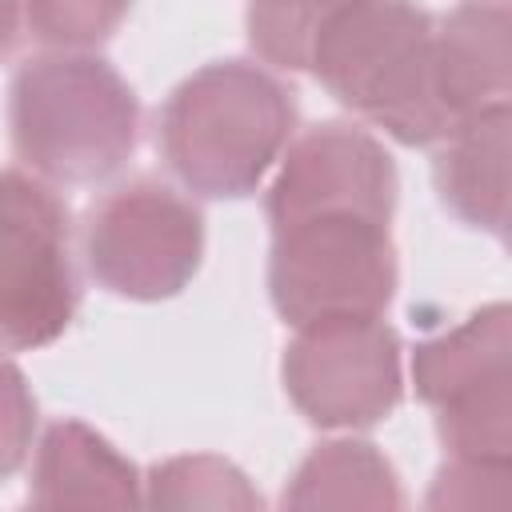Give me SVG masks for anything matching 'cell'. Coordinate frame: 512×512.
I'll use <instances>...</instances> for the list:
<instances>
[{
  "mask_svg": "<svg viewBox=\"0 0 512 512\" xmlns=\"http://www.w3.org/2000/svg\"><path fill=\"white\" fill-rule=\"evenodd\" d=\"M512 312L504 300L476 308L412 352L416 396L436 412L448 456L512 460Z\"/></svg>",
  "mask_w": 512,
  "mask_h": 512,
  "instance_id": "cell-5",
  "label": "cell"
},
{
  "mask_svg": "<svg viewBox=\"0 0 512 512\" xmlns=\"http://www.w3.org/2000/svg\"><path fill=\"white\" fill-rule=\"evenodd\" d=\"M20 24H24L20 0H0V60L12 56V48L20 40Z\"/></svg>",
  "mask_w": 512,
  "mask_h": 512,
  "instance_id": "cell-19",
  "label": "cell"
},
{
  "mask_svg": "<svg viewBox=\"0 0 512 512\" xmlns=\"http://www.w3.org/2000/svg\"><path fill=\"white\" fill-rule=\"evenodd\" d=\"M8 132L28 172L48 184L116 176L140 136L132 84L92 52H44L8 84Z\"/></svg>",
  "mask_w": 512,
  "mask_h": 512,
  "instance_id": "cell-3",
  "label": "cell"
},
{
  "mask_svg": "<svg viewBox=\"0 0 512 512\" xmlns=\"http://www.w3.org/2000/svg\"><path fill=\"white\" fill-rule=\"evenodd\" d=\"M336 0H252L244 12L252 52L276 72H304L320 20Z\"/></svg>",
  "mask_w": 512,
  "mask_h": 512,
  "instance_id": "cell-15",
  "label": "cell"
},
{
  "mask_svg": "<svg viewBox=\"0 0 512 512\" xmlns=\"http://www.w3.org/2000/svg\"><path fill=\"white\" fill-rule=\"evenodd\" d=\"M292 128L296 100L276 72L248 60H212L168 92L156 148L188 192L240 200L276 168Z\"/></svg>",
  "mask_w": 512,
  "mask_h": 512,
  "instance_id": "cell-1",
  "label": "cell"
},
{
  "mask_svg": "<svg viewBox=\"0 0 512 512\" xmlns=\"http://www.w3.org/2000/svg\"><path fill=\"white\" fill-rule=\"evenodd\" d=\"M132 0H20L28 32L52 52H88L128 16Z\"/></svg>",
  "mask_w": 512,
  "mask_h": 512,
  "instance_id": "cell-16",
  "label": "cell"
},
{
  "mask_svg": "<svg viewBox=\"0 0 512 512\" xmlns=\"http://www.w3.org/2000/svg\"><path fill=\"white\" fill-rule=\"evenodd\" d=\"M512 460L448 456L428 488V508H504L512 500Z\"/></svg>",
  "mask_w": 512,
  "mask_h": 512,
  "instance_id": "cell-17",
  "label": "cell"
},
{
  "mask_svg": "<svg viewBox=\"0 0 512 512\" xmlns=\"http://www.w3.org/2000/svg\"><path fill=\"white\" fill-rule=\"evenodd\" d=\"M396 192L400 180L388 148L360 124L324 120L288 140V148L280 152L264 212L272 228L320 212H360L392 220Z\"/></svg>",
  "mask_w": 512,
  "mask_h": 512,
  "instance_id": "cell-9",
  "label": "cell"
},
{
  "mask_svg": "<svg viewBox=\"0 0 512 512\" xmlns=\"http://www.w3.org/2000/svg\"><path fill=\"white\" fill-rule=\"evenodd\" d=\"M304 72L408 148H428L452 128L436 96L432 16L416 0H336Z\"/></svg>",
  "mask_w": 512,
  "mask_h": 512,
  "instance_id": "cell-2",
  "label": "cell"
},
{
  "mask_svg": "<svg viewBox=\"0 0 512 512\" xmlns=\"http://www.w3.org/2000/svg\"><path fill=\"white\" fill-rule=\"evenodd\" d=\"M144 504H152V508H240V512H252L264 500L232 460L192 452V456H168V460L152 464V472L144 480Z\"/></svg>",
  "mask_w": 512,
  "mask_h": 512,
  "instance_id": "cell-14",
  "label": "cell"
},
{
  "mask_svg": "<svg viewBox=\"0 0 512 512\" xmlns=\"http://www.w3.org/2000/svg\"><path fill=\"white\" fill-rule=\"evenodd\" d=\"M284 508H400V476L372 440L316 444L284 484Z\"/></svg>",
  "mask_w": 512,
  "mask_h": 512,
  "instance_id": "cell-13",
  "label": "cell"
},
{
  "mask_svg": "<svg viewBox=\"0 0 512 512\" xmlns=\"http://www.w3.org/2000/svg\"><path fill=\"white\" fill-rule=\"evenodd\" d=\"M432 180L440 204L468 228L504 236L508 224V156H512V108H484L456 120L436 140Z\"/></svg>",
  "mask_w": 512,
  "mask_h": 512,
  "instance_id": "cell-11",
  "label": "cell"
},
{
  "mask_svg": "<svg viewBox=\"0 0 512 512\" xmlns=\"http://www.w3.org/2000/svg\"><path fill=\"white\" fill-rule=\"evenodd\" d=\"M392 220L320 212L272 228L268 296L288 328L328 316H384L396 296Z\"/></svg>",
  "mask_w": 512,
  "mask_h": 512,
  "instance_id": "cell-4",
  "label": "cell"
},
{
  "mask_svg": "<svg viewBox=\"0 0 512 512\" xmlns=\"http://www.w3.org/2000/svg\"><path fill=\"white\" fill-rule=\"evenodd\" d=\"M432 72L448 124L512 96V16L504 0H464L432 20Z\"/></svg>",
  "mask_w": 512,
  "mask_h": 512,
  "instance_id": "cell-10",
  "label": "cell"
},
{
  "mask_svg": "<svg viewBox=\"0 0 512 512\" xmlns=\"http://www.w3.org/2000/svg\"><path fill=\"white\" fill-rule=\"evenodd\" d=\"M76 300L64 200L36 172L0 168V352L60 340Z\"/></svg>",
  "mask_w": 512,
  "mask_h": 512,
  "instance_id": "cell-6",
  "label": "cell"
},
{
  "mask_svg": "<svg viewBox=\"0 0 512 512\" xmlns=\"http://www.w3.org/2000/svg\"><path fill=\"white\" fill-rule=\"evenodd\" d=\"M28 500L36 508H132L144 504V480L96 428L56 420L36 444Z\"/></svg>",
  "mask_w": 512,
  "mask_h": 512,
  "instance_id": "cell-12",
  "label": "cell"
},
{
  "mask_svg": "<svg viewBox=\"0 0 512 512\" xmlns=\"http://www.w3.org/2000/svg\"><path fill=\"white\" fill-rule=\"evenodd\" d=\"M280 380L308 424L372 428L404 400L400 336L384 316L308 320L292 328Z\"/></svg>",
  "mask_w": 512,
  "mask_h": 512,
  "instance_id": "cell-8",
  "label": "cell"
},
{
  "mask_svg": "<svg viewBox=\"0 0 512 512\" xmlns=\"http://www.w3.org/2000/svg\"><path fill=\"white\" fill-rule=\"evenodd\" d=\"M36 440V396L24 372L0 352V480L16 476L32 456Z\"/></svg>",
  "mask_w": 512,
  "mask_h": 512,
  "instance_id": "cell-18",
  "label": "cell"
},
{
  "mask_svg": "<svg viewBox=\"0 0 512 512\" xmlns=\"http://www.w3.org/2000/svg\"><path fill=\"white\" fill-rule=\"evenodd\" d=\"M204 256V216L176 188L136 176L104 192L84 220L88 276L124 300L180 296Z\"/></svg>",
  "mask_w": 512,
  "mask_h": 512,
  "instance_id": "cell-7",
  "label": "cell"
}]
</instances>
